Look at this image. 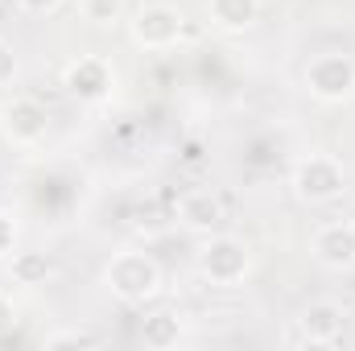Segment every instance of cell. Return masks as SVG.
I'll use <instances>...</instances> for the list:
<instances>
[{
    "mask_svg": "<svg viewBox=\"0 0 355 351\" xmlns=\"http://www.w3.org/2000/svg\"><path fill=\"white\" fill-rule=\"evenodd\" d=\"M54 273V261L46 252H17L12 257V281L17 285H46Z\"/></svg>",
    "mask_w": 355,
    "mask_h": 351,
    "instance_id": "obj_13",
    "label": "cell"
},
{
    "mask_svg": "<svg viewBox=\"0 0 355 351\" xmlns=\"http://www.w3.org/2000/svg\"><path fill=\"white\" fill-rule=\"evenodd\" d=\"M310 252L322 268H352L355 264V223L347 219H335V223H322L310 240Z\"/></svg>",
    "mask_w": 355,
    "mask_h": 351,
    "instance_id": "obj_8",
    "label": "cell"
},
{
    "mask_svg": "<svg viewBox=\"0 0 355 351\" xmlns=\"http://www.w3.org/2000/svg\"><path fill=\"white\" fill-rule=\"evenodd\" d=\"M261 17V0H207V21L223 33H244Z\"/></svg>",
    "mask_w": 355,
    "mask_h": 351,
    "instance_id": "obj_11",
    "label": "cell"
},
{
    "mask_svg": "<svg viewBox=\"0 0 355 351\" xmlns=\"http://www.w3.org/2000/svg\"><path fill=\"white\" fill-rule=\"evenodd\" d=\"M62 0H17V8L21 12H33V17H46V12H54Z\"/></svg>",
    "mask_w": 355,
    "mask_h": 351,
    "instance_id": "obj_17",
    "label": "cell"
},
{
    "mask_svg": "<svg viewBox=\"0 0 355 351\" xmlns=\"http://www.w3.org/2000/svg\"><path fill=\"white\" fill-rule=\"evenodd\" d=\"M46 124H50L46 108H42L37 99H29V95H17V99H8V103L0 108V132H4L12 145H21V149L37 145V141L46 137Z\"/></svg>",
    "mask_w": 355,
    "mask_h": 351,
    "instance_id": "obj_7",
    "label": "cell"
},
{
    "mask_svg": "<svg viewBox=\"0 0 355 351\" xmlns=\"http://www.w3.org/2000/svg\"><path fill=\"white\" fill-rule=\"evenodd\" d=\"M219 219H223L219 194H211V190H186V194L178 198V223H182V228L211 236V232L219 228Z\"/></svg>",
    "mask_w": 355,
    "mask_h": 351,
    "instance_id": "obj_10",
    "label": "cell"
},
{
    "mask_svg": "<svg viewBox=\"0 0 355 351\" xmlns=\"http://www.w3.org/2000/svg\"><path fill=\"white\" fill-rule=\"evenodd\" d=\"M178 339H182V318L170 314V310H157V314H149L141 323V343L145 348L170 351V348H178Z\"/></svg>",
    "mask_w": 355,
    "mask_h": 351,
    "instance_id": "obj_12",
    "label": "cell"
},
{
    "mask_svg": "<svg viewBox=\"0 0 355 351\" xmlns=\"http://www.w3.org/2000/svg\"><path fill=\"white\" fill-rule=\"evenodd\" d=\"M42 348H46V351H58V348H99V339H95L91 331H54V335H46V339H42Z\"/></svg>",
    "mask_w": 355,
    "mask_h": 351,
    "instance_id": "obj_15",
    "label": "cell"
},
{
    "mask_svg": "<svg viewBox=\"0 0 355 351\" xmlns=\"http://www.w3.org/2000/svg\"><path fill=\"white\" fill-rule=\"evenodd\" d=\"M252 268V252L240 236H211L198 248V273L215 285H236Z\"/></svg>",
    "mask_w": 355,
    "mask_h": 351,
    "instance_id": "obj_4",
    "label": "cell"
},
{
    "mask_svg": "<svg viewBox=\"0 0 355 351\" xmlns=\"http://www.w3.org/2000/svg\"><path fill=\"white\" fill-rule=\"evenodd\" d=\"M182 29H186V17L174 4H162V0L157 4H141L132 12V21H128V33H132V42L141 50H170L182 37Z\"/></svg>",
    "mask_w": 355,
    "mask_h": 351,
    "instance_id": "obj_6",
    "label": "cell"
},
{
    "mask_svg": "<svg viewBox=\"0 0 355 351\" xmlns=\"http://www.w3.org/2000/svg\"><path fill=\"white\" fill-rule=\"evenodd\" d=\"M17 79V50L0 37V87H8Z\"/></svg>",
    "mask_w": 355,
    "mask_h": 351,
    "instance_id": "obj_16",
    "label": "cell"
},
{
    "mask_svg": "<svg viewBox=\"0 0 355 351\" xmlns=\"http://www.w3.org/2000/svg\"><path fill=\"white\" fill-rule=\"evenodd\" d=\"M103 285L124 306H145L162 289V268L149 252H116L103 268Z\"/></svg>",
    "mask_w": 355,
    "mask_h": 351,
    "instance_id": "obj_1",
    "label": "cell"
},
{
    "mask_svg": "<svg viewBox=\"0 0 355 351\" xmlns=\"http://www.w3.org/2000/svg\"><path fill=\"white\" fill-rule=\"evenodd\" d=\"M343 323H347V314L339 302H310L297 314V339L310 348H331L343 335Z\"/></svg>",
    "mask_w": 355,
    "mask_h": 351,
    "instance_id": "obj_9",
    "label": "cell"
},
{
    "mask_svg": "<svg viewBox=\"0 0 355 351\" xmlns=\"http://www.w3.org/2000/svg\"><path fill=\"white\" fill-rule=\"evenodd\" d=\"M79 12L95 29H112L124 21V0H79Z\"/></svg>",
    "mask_w": 355,
    "mask_h": 351,
    "instance_id": "obj_14",
    "label": "cell"
},
{
    "mask_svg": "<svg viewBox=\"0 0 355 351\" xmlns=\"http://www.w3.org/2000/svg\"><path fill=\"white\" fill-rule=\"evenodd\" d=\"M12 236H17V232H12V219H4V215H0V257H4V252H12Z\"/></svg>",
    "mask_w": 355,
    "mask_h": 351,
    "instance_id": "obj_18",
    "label": "cell"
},
{
    "mask_svg": "<svg viewBox=\"0 0 355 351\" xmlns=\"http://www.w3.org/2000/svg\"><path fill=\"white\" fill-rule=\"evenodd\" d=\"M12 327V298L8 293H0V335Z\"/></svg>",
    "mask_w": 355,
    "mask_h": 351,
    "instance_id": "obj_19",
    "label": "cell"
},
{
    "mask_svg": "<svg viewBox=\"0 0 355 351\" xmlns=\"http://www.w3.org/2000/svg\"><path fill=\"white\" fill-rule=\"evenodd\" d=\"M306 91L318 103H343V99H352L355 95V58L339 54V50L314 54L310 67H306Z\"/></svg>",
    "mask_w": 355,
    "mask_h": 351,
    "instance_id": "obj_3",
    "label": "cell"
},
{
    "mask_svg": "<svg viewBox=\"0 0 355 351\" xmlns=\"http://www.w3.org/2000/svg\"><path fill=\"white\" fill-rule=\"evenodd\" d=\"M343 190H347V170L331 153H310V157H302L293 166V194L302 203H310V207L335 203Z\"/></svg>",
    "mask_w": 355,
    "mask_h": 351,
    "instance_id": "obj_2",
    "label": "cell"
},
{
    "mask_svg": "<svg viewBox=\"0 0 355 351\" xmlns=\"http://www.w3.org/2000/svg\"><path fill=\"white\" fill-rule=\"evenodd\" d=\"M62 87L71 99H79V103H107L112 99V91H116V67L107 62V58H99V54H83V58H75L67 71H62Z\"/></svg>",
    "mask_w": 355,
    "mask_h": 351,
    "instance_id": "obj_5",
    "label": "cell"
}]
</instances>
